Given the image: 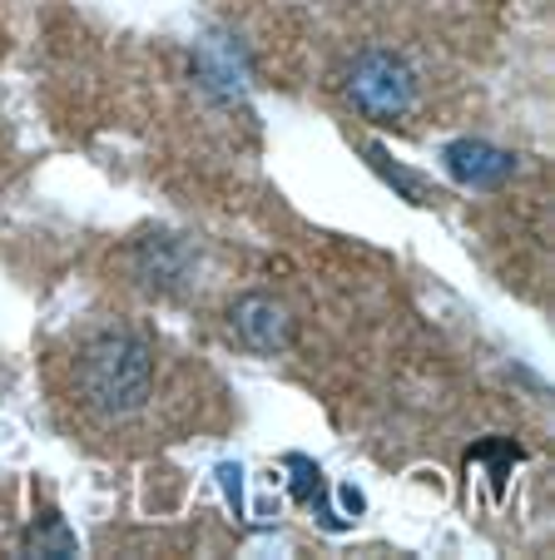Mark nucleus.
Segmentation results:
<instances>
[{
    "mask_svg": "<svg viewBox=\"0 0 555 560\" xmlns=\"http://www.w3.org/2000/svg\"><path fill=\"white\" fill-rule=\"evenodd\" d=\"M343 506H347V511H352V516H357V511H362V497H357L352 487H343Z\"/></svg>",
    "mask_w": 555,
    "mask_h": 560,
    "instance_id": "nucleus-11",
    "label": "nucleus"
},
{
    "mask_svg": "<svg viewBox=\"0 0 555 560\" xmlns=\"http://www.w3.org/2000/svg\"><path fill=\"white\" fill-rule=\"evenodd\" d=\"M154 348L139 332H100L80 352V392L100 417H129L149 402Z\"/></svg>",
    "mask_w": 555,
    "mask_h": 560,
    "instance_id": "nucleus-1",
    "label": "nucleus"
},
{
    "mask_svg": "<svg viewBox=\"0 0 555 560\" xmlns=\"http://www.w3.org/2000/svg\"><path fill=\"white\" fill-rule=\"evenodd\" d=\"M367 159H372V170H378V174H382V179H388V184H397V189H402V199H407V203H431V199H437V194H431V189H427V184H421V179H417V174L397 170V164H392V159H388V154H382V149H378V144L367 149Z\"/></svg>",
    "mask_w": 555,
    "mask_h": 560,
    "instance_id": "nucleus-8",
    "label": "nucleus"
},
{
    "mask_svg": "<svg viewBox=\"0 0 555 560\" xmlns=\"http://www.w3.org/2000/svg\"><path fill=\"white\" fill-rule=\"evenodd\" d=\"M184 268H189V254H184V244H178L174 233H149L144 244H139V273H144V283L169 288L174 278H184Z\"/></svg>",
    "mask_w": 555,
    "mask_h": 560,
    "instance_id": "nucleus-5",
    "label": "nucleus"
},
{
    "mask_svg": "<svg viewBox=\"0 0 555 560\" xmlns=\"http://www.w3.org/2000/svg\"><path fill=\"white\" fill-rule=\"evenodd\" d=\"M441 159H447L451 179L466 184V189H501L516 174L511 149H496V144H486V139H451V144L441 149Z\"/></svg>",
    "mask_w": 555,
    "mask_h": 560,
    "instance_id": "nucleus-4",
    "label": "nucleus"
},
{
    "mask_svg": "<svg viewBox=\"0 0 555 560\" xmlns=\"http://www.w3.org/2000/svg\"><path fill=\"white\" fill-rule=\"evenodd\" d=\"M343 90L357 115L372 119V125H392V119H402L417 105V74L392 50H362L352 60V70H347Z\"/></svg>",
    "mask_w": 555,
    "mask_h": 560,
    "instance_id": "nucleus-2",
    "label": "nucleus"
},
{
    "mask_svg": "<svg viewBox=\"0 0 555 560\" xmlns=\"http://www.w3.org/2000/svg\"><path fill=\"white\" fill-rule=\"evenodd\" d=\"M219 476H223V491H229V501L239 506V491H243V481H239V466H219Z\"/></svg>",
    "mask_w": 555,
    "mask_h": 560,
    "instance_id": "nucleus-10",
    "label": "nucleus"
},
{
    "mask_svg": "<svg viewBox=\"0 0 555 560\" xmlns=\"http://www.w3.org/2000/svg\"><path fill=\"white\" fill-rule=\"evenodd\" d=\"M516 462H521V446H516V442H482L472 456H466V466H486V476H492V491H496V497L506 491V476H511Z\"/></svg>",
    "mask_w": 555,
    "mask_h": 560,
    "instance_id": "nucleus-7",
    "label": "nucleus"
},
{
    "mask_svg": "<svg viewBox=\"0 0 555 560\" xmlns=\"http://www.w3.org/2000/svg\"><path fill=\"white\" fill-rule=\"evenodd\" d=\"M25 546H31V556H74V550H80V540H74V530L65 526L60 511H45L41 526L31 530V540H25Z\"/></svg>",
    "mask_w": 555,
    "mask_h": 560,
    "instance_id": "nucleus-6",
    "label": "nucleus"
},
{
    "mask_svg": "<svg viewBox=\"0 0 555 560\" xmlns=\"http://www.w3.org/2000/svg\"><path fill=\"white\" fill-rule=\"evenodd\" d=\"M288 466H293V501H313L317 497V487H323V471H317L308 456H288Z\"/></svg>",
    "mask_w": 555,
    "mask_h": 560,
    "instance_id": "nucleus-9",
    "label": "nucleus"
},
{
    "mask_svg": "<svg viewBox=\"0 0 555 560\" xmlns=\"http://www.w3.org/2000/svg\"><path fill=\"white\" fill-rule=\"evenodd\" d=\"M229 328H233V338L248 352H258V358H278V352L293 348V317L268 293H243L239 303L229 307Z\"/></svg>",
    "mask_w": 555,
    "mask_h": 560,
    "instance_id": "nucleus-3",
    "label": "nucleus"
}]
</instances>
